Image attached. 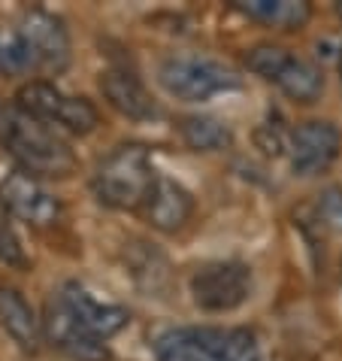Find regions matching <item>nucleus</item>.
<instances>
[{
  "label": "nucleus",
  "instance_id": "nucleus-1",
  "mask_svg": "<svg viewBox=\"0 0 342 361\" xmlns=\"http://www.w3.org/2000/svg\"><path fill=\"white\" fill-rule=\"evenodd\" d=\"M0 146L37 179H64L79 167L67 140L18 104H0Z\"/></svg>",
  "mask_w": 342,
  "mask_h": 361
},
{
  "label": "nucleus",
  "instance_id": "nucleus-2",
  "mask_svg": "<svg viewBox=\"0 0 342 361\" xmlns=\"http://www.w3.org/2000/svg\"><path fill=\"white\" fill-rule=\"evenodd\" d=\"M158 170L152 164L146 146L125 143L113 149L103 161L97 164L91 176V188L103 207L113 209H143L148 195L158 183Z\"/></svg>",
  "mask_w": 342,
  "mask_h": 361
},
{
  "label": "nucleus",
  "instance_id": "nucleus-3",
  "mask_svg": "<svg viewBox=\"0 0 342 361\" xmlns=\"http://www.w3.org/2000/svg\"><path fill=\"white\" fill-rule=\"evenodd\" d=\"M158 361H260L255 337L243 328H173L155 340Z\"/></svg>",
  "mask_w": 342,
  "mask_h": 361
},
{
  "label": "nucleus",
  "instance_id": "nucleus-4",
  "mask_svg": "<svg viewBox=\"0 0 342 361\" xmlns=\"http://www.w3.org/2000/svg\"><path fill=\"white\" fill-rule=\"evenodd\" d=\"M158 82L167 94H173L185 104H203V100L236 92L239 76L215 58L206 55H173L158 67Z\"/></svg>",
  "mask_w": 342,
  "mask_h": 361
},
{
  "label": "nucleus",
  "instance_id": "nucleus-5",
  "mask_svg": "<svg viewBox=\"0 0 342 361\" xmlns=\"http://www.w3.org/2000/svg\"><path fill=\"white\" fill-rule=\"evenodd\" d=\"M246 64L251 73L273 82L291 100H297V104H315L321 92H324V76H321V70L312 61H306V58L288 52V49L255 46L248 52Z\"/></svg>",
  "mask_w": 342,
  "mask_h": 361
},
{
  "label": "nucleus",
  "instance_id": "nucleus-6",
  "mask_svg": "<svg viewBox=\"0 0 342 361\" xmlns=\"http://www.w3.org/2000/svg\"><path fill=\"white\" fill-rule=\"evenodd\" d=\"M15 104L25 106L27 113H34L37 118H43L46 125L64 128L70 134H91L100 122L97 106L88 97L67 94L55 82H46V79H31L27 85H22Z\"/></svg>",
  "mask_w": 342,
  "mask_h": 361
},
{
  "label": "nucleus",
  "instance_id": "nucleus-7",
  "mask_svg": "<svg viewBox=\"0 0 342 361\" xmlns=\"http://www.w3.org/2000/svg\"><path fill=\"white\" fill-rule=\"evenodd\" d=\"M191 298L206 313H230L251 298V267L243 262H206L191 274Z\"/></svg>",
  "mask_w": 342,
  "mask_h": 361
},
{
  "label": "nucleus",
  "instance_id": "nucleus-8",
  "mask_svg": "<svg viewBox=\"0 0 342 361\" xmlns=\"http://www.w3.org/2000/svg\"><path fill=\"white\" fill-rule=\"evenodd\" d=\"M18 34L31 55L34 73H61L70 61V34L64 22L46 9H31L18 22Z\"/></svg>",
  "mask_w": 342,
  "mask_h": 361
},
{
  "label": "nucleus",
  "instance_id": "nucleus-9",
  "mask_svg": "<svg viewBox=\"0 0 342 361\" xmlns=\"http://www.w3.org/2000/svg\"><path fill=\"white\" fill-rule=\"evenodd\" d=\"M0 204L9 209L13 219H22V222L34 228L52 225L61 216L58 197L52 192H46L43 183L37 176L25 173V170H13V173L4 176V183H0Z\"/></svg>",
  "mask_w": 342,
  "mask_h": 361
},
{
  "label": "nucleus",
  "instance_id": "nucleus-10",
  "mask_svg": "<svg viewBox=\"0 0 342 361\" xmlns=\"http://www.w3.org/2000/svg\"><path fill=\"white\" fill-rule=\"evenodd\" d=\"M43 337L61 355H67L70 361H106L109 358V349H106L103 340L88 334V331L64 310V304L58 300V295L46 304Z\"/></svg>",
  "mask_w": 342,
  "mask_h": 361
},
{
  "label": "nucleus",
  "instance_id": "nucleus-11",
  "mask_svg": "<svg viewBox=\"0 0 342 361\" xmlns=\"http://www.w3.org/2000/svg\"><path fill=\"white\" fill-rule=\"evenodd\" d=\"M58 300H61L64 310L88 331V334L100 337L103 343L109 337H115L122 328H127V322H130L125 307L106 304V300L94 298L85 286H79V283H67L61 292H58Z\"/></svg>",
  "mask_w": 342,
  "mask_h": 361
},
{
  "label": "nucleus",
  "instance_id": "nucleus-12",
  "mask_svg": "<svg viewBox=\"0 0 342 361\" xmlns=\"http://www.w3.org/2000/svg\"><path fill=\"white\" fill-rule=\"evenodd\" d=\"M342 137L330 122H303L291 134V167L297 176H318L336 161Z\"/></svg>",
  "mask_w": 342,
  "mask_h": 361
},
{
  "label": "nucleus",
  "instance_id": "nucleus-13",
  "mask_svg": "<svg viewBox=\"0 0 342 361\" xmlns=\"http://www.w3.org/2000/svg\"><path fill=\"white\" fill-rule=\"evenodd\" d=\"M100 92L109 100V106L118 109L125 118H134V122H148V118L158 116V104L155 97L148 94V88L143 85L134 70L127 67H109L100 73Z\"/></svg>",
  "mask_w": 342,
  "mask_h": 361
},
{
  "label": "nucleus",
  "instance_id": "nucleus-14",
  "mask_svg": "<svg viewBox=\"0 0 342 361\" xmlns=\"http://www.w3.org/2000/svg\"><path fill=\"white\" fill-rule=\"evenodd\" d=\"M139 213L146 216V222L152 228L164 231V234H173V231L185 228L191 213H194V197H191V192L182 183L160 173L152 195L146 200V207Z\"/></svg>",
  "mask_w": 342,
  "mask_h": 361
},
{
  "label": "nucleus",
  "instance_id": "nucleus-15",
  "mask_svg": "<svg viewBox=\"0 0 342 361\" xmlns=\"http://www.w3.org/2000/svg\"><path fill=\"white\" fill-rule=\"evenodd\" d=\"M0 328L13 337V343L25 353H37L39 340H43V325L25 295L15 286L0 283Z\"/></svg>",
  "mask_w": 342,
  "mask_h": 361
},
{
  "label": "nucleus",
  "instance_id": "nucleus-16",
  "mask_svg": "<svg viewBox=\"0 0 342 361\" xmlns=\"http://www.w3.org/2000/svg\"><path fill=\"white\" fill-rule=\"evenodd\" d=\"M234 6L243 16L279 31H300L312 18V6L303 0H236Z\"/></svg>",
  "mask_w": 342,
  "mask_h": 361
},
{
  "label": "nucleus",
  "instance_id": "nucleus-17",
  "mask_svg": "<svg viewBox=\"0 0 342 361\" xmlns=\"http://www.w3.org/2000/svg\"><path fill=\"white\" fill-rule=\"evenodd\" d=\"M179 134L194 152H221L234 143V131L215 116H185L179 122Z\"/></svg>",
  "mask_w": 342,
  "mask_h": 361
},
{
  "label": "nucleus",
  "instance_id": "nucleus-18",
  "mask_svg": "<svg viewBox=\"0 0 342 361\" xmlns=\"http://www.w3.org/2000/svg\"><path fill=\"white\" fill-rule=\"evenodd\" d=\"M22 73H34V64L25 49L22 34H18V25L0 27V76H22Z\"/></svg>",
  "mask_w": 342,
  "mask_h": 361
},
{
  "label": "nucleus",
  "instance_id": "nucleus-19",
  "mask_svg": "<svg viewBox=\"0 0 342 361\" xmlns=\"http://www.w3.org/2000/svg\"><path fill=\"white\" fill-rule=\"evenodd\" d=\"M0 262L6 267H25V246H22V237L13 225V216L9 209L0 204Z\"/></svg>",
  "mask_w": 342,
  "mask_h": 361
},
{
  "label": "nucleus",
  "instance_id": "nucleus-20",
  "mask_svg": "<svg viewBox=\"0 0 342 361\" xmlns=\"http://www.w3.org/2000/svg\"><path fill=\"white\" fill-rule=\"evenodd\" d=\"M318 222L342 237V188H327L318 197Z\"/></svg>",
  "mask_w": 342,
  "mask_h": 361
},
{
  "label": "nucleus",
  "instance_id": "nucleus-21",
  "mask_svg": "<svg viewBox=\"0 0 342 361\" xmlns=\"http://www.w3.org/2000/svg\"><path fill=\"white\" fill-rule=\"evenodd\" d=\"M339 79H342V49H339Z\"/></svg>",
  "mask_w": 342,
  "mask_h": 361
},
{
  "label": "nucleus",
  "instance_id": "nucleus-22",
  "mask_svg": "<svg viewBox=\"0 0 342 361\" xmlns=\"http://www.w3.org/2000/svg\"><path fill=\"white\" fill-rule=\"evenodd\" d=\"M336 16H339V18H342V4H336Z\"/></svg>",
  "mask_w": 342,
  "mask_h": 361
}]
</instances>
